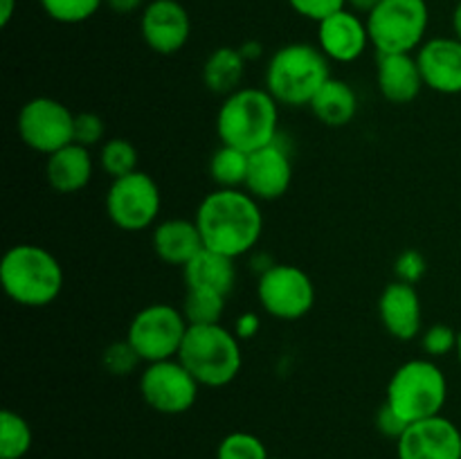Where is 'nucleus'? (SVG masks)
<instances>
[{
  "label": "nucleus",
  "mask_w": 461,
  "mask_h": 459,
  "mask_svg": "<svg viewBox=\"0 0 461 459\" xmlns=\"http://www.w3.org/2000/svg\"><path fill=\"white\" fill-rule=\"evenodd\" d=\"M378 318L383 327L396 340H412L419 336L423 322L421 297H419L414 284L392 282L383 288L378 297Z\"/></svg>",
  "instance_id": "18"
},
{
  "label": "nucleus",
  "mask_w": 461,
  "mask_h": 459,
  "mask_svg": "<svg viewBox=\"0 0 461 459\" xmlns=\"http://www.w3.org/2000/svg\"><path fill=\"white\" fill-rule=\"evenodd\" d=\"M115 14H133L142 7L144 0H104Z\"/></svg>",
  "instance_id": "38"
},
{
  "label": "nucleus",
  "mask_w": 461,
  "mask_h": 459,
  "mask_svg": "<svg viewBox=\"0 0 461 459\" xmlns=\"http://www.w3.org/2000/svg\"><path fill=\"white\" fill-rule=\"evenodd\" d=\"M293 180V162L282 140L266 144L250 153L248 160L246 192L257 201H277L288 192Z\"/></svg>",
  "instance_id": "15"
},
{
  "label": "nucleus",
  "mask_w": 461,
  "mask_h": 459,
  "mask_svg": "<svg viewBox=\"0 0 461 459\" xmlns=\"http://www.w3.org/2000/svg\"><path fill=\"white\" fill-rule=\"evenodd\" d=\"M457 338L459 333H455V328L448 327V324H432L423 333L421 346L428 358H444L450 351L457 349Z\"/></svg>",
  "instance_id": "32"
},
{
  "label": "nucleus",
  "mask_w": 461,
  "mask_h": 459,
  "mask_svg": "<svg viewBox=\"0 0 461 459\" xmlns=\"http://www.w3.org/2000/svg\"><path fill=\"white\" fill-rule=\"evenodd\" d=\"M97 160L104 174L111 176V180L122 178L138 171V148L131 140L111 138L102 144Z\"/></svg>",
  "instance_id": "28"
},
{
  "label": "nucleus",
  "mask_w": 461,
  "mask_h": 459,
  "mask_svg": "<svg viewBox=\"0 0 461 459\" xmlns=\"http://www.w3.org/2000/svg\"><path fill=\"white\" fill-rule=\"evenodd\" d=\"M259 328L261 322L255 313L239 315L237 324H234V333H237L239 340H250V338H255L259 333Z\"/></svg>",
  "instance_id": "37"
},
{
  "label": "nucleus",
  "mask_w": 461,
  "mask_h": 459,
  "mask_svg": "<svg viewBox=\"0 0 461 459\" xmlns=\"http://www.w3.org/2000/svg\"><path fill=\"white\" fill-rule=\"evenodd\" d=\"M95 162L90 148L72 142L45 160V180L59 194H77L93 180Z\"/></svg>",
  "instance_id": "21"
},
{
  "label": "nucleus",
  "mask_w": 461,
  "mask_h": 459,
  "mask_svg": "<svg viewBox=\"0 0 461 459\" xmlns=\"http://www.w3.org/2000/svg\"><path fill=\"white\" fill-rule=\"evenodd\" d=\"M151 246L158 259L180 268H185L205 248L196 220L187 219H167L158 223L151 234Z\"/></svg>",
  "instance_id": "20"
},
{
  "label": "nucleus",
  "mask_w": 461,
  "mask_h": 459,
  "mask_svg": "<svg viewBox=\"0 0 461 459\" xmlns=\"http://www.w3.org/2000/svg\"><path fill=\"white\" fill-rule=\"evenodd\" d=\"M196 378L178 358L149 363L140 376V394L144 403L160 414H183L194 408L198 399Z\"/></svg>",
  "instance_id": "12"
},
{
  "label": "nucleus",
  "mask_w": 461,
  "mask_h": 459,
  "mask_svg": "<svg viewBox=\"0 0 461 459\" xmlns=\"http://www.w3.org/2000/svg\"><path fill=\"white\" fill-rule=\"evenodd\" d=\"M369 40L367 21L351 9H340L318 22V48L329 61L354 63L365 54Z\"/></svg>",
  "instance_id": "16"
},
{
  "label": "nucleus",
  "mask_w": 461,
  "mask_h": 459,
  "mask_svg": "<svg viewBox=\"0 0 461 459\" xmlns=\"http://www.w3.org/2000/svg\"><path fill=\"white\" fill-rule=\"evenodd\" d=\"M0 284L18 306L43 309L61 295L63 268L48 248L18 243L3 255Z\"/></svg>",
  "instance_id": "2"
},
{
  "label": "nucleus",
  "mask_w": 461,
  "mask_h": 459,
  "mask_svg": "<svg viewBox=\"0 0 461 459\" xmlns=\"http://www.w3.org/2000/svg\"><path fill=\"white\" fill-rule=\"evenodd\" d=\"M187 328L189 322L178 306L156 302L133 315L126 340L133 345L144 364L160 363V360L178 358Z\"/></svg>",
  "instance_id": "8"
},
{
  "label": "nucleus",
  "mask_w": 461,
  "mask_h": 459,
  "mask_svg": "<svg viewBox=\"0 0 461 459\" xmlns=\"http://www.w3.org/2000/svg\"><path fill=\"white\" fill-rule=\"evenodd\" d=\"M32 428L14 410L0 412V459H23L32 448Z\"/></svg>",
  "instance_id": "27"
},
{
  "label": "nucleus",
  "mask_w": 461,
  "mask_h": 459,
  "mask_svg": "<svg viewBox=\"0 0 461 459\" xmlns=\"http://www.w3.org/2000/svg\"><path fill=\"white\" fill-rule=\"evenodd\" d=\"M309 108L324 126L340 129V126L349 124L356 117V112H358V94H356V90L347 81L331 76L315 93Z\"/></svg>",
  "instance_id": "23"
},
{
  "label": "nucleus",
  "mask_w": 461,
  "mask_h": 459,
  "mask_svg": "<svg viewBox=\"0 0 461 459\" xmlns=\"http://www.w3.org/2000/svg\"><path fill=\"white\" fill-rule=\"evenodd\" d=\"M102 363L104 369H106L108 374H113V376H126V374L138 369L142 358H140L138 351L133 349V345L124 338V340H117L106 346V351H104L102 356Z\"/></svg>",
  "instance_id": "31"
},
{
  "label": "nucleus",
  "mask_w": 461,
  "mask_h": 459,
  "mask_svg": "<svg viewBox=\"0 0 461 459\" xmlns=\"http://www.w3.org/2000/svg\"><path fill=\"white\" fill-rule=\"evenodd\" d=\"M178 360L201 387H225L241 372V340L223 324L189 327Z\"/></svg>",
  "instance_id": "5"
},
{
  "label": "nucleus",
  "mask_w": 461,
  "mask_h": 459,
  "mask_svg": "<svg viewBox=\"0 0 461 459\" xmlns=\"http://www.w3.org/2000/svg\"><path fill=\"white\" fill-rule=\"evenodd\" d=\"M194 220L203 246L232 259L250 252L264 230L259 201L246 189H214L201 201Z\"/></svg>",
  "instance_id": "1"
},
{
  "label": "nucleus",
  "mask_w": 461,
  "mask_h": 459,
  "mask_svg": "<svg viewBox=\"0 0 461 459\" xmlns=\"http://www.w3.org/2000/svg\"><path fill=\"white\" fill-rule=\"evenodd\" d=\"M408 426L410 423L405 421V418H401L399 414H396L387 403H383L381 410L376 412V428L381 435L387 436V439L399 441L401 435L408 430Z\"/></svg>",
  "instance_id": "36"
},
{
  "label": "nucleus",
  "mask_w": 461,
  "mask_h": 459,
  "mask_svg": "<svg viewBox=\"0 0 461 459\" xmlns=\"http://www.w3.org/2000/svg\"><path fill=\"white\" fill-rule=\"evenodd\" d=\"M246 57L239 48H219L207 57L205 66H203V81H205L207 90L214 94H228L237 93L241 88L243 75H246Z\"/></svg>",
  "instance_id": "24"
},
{
  "label": "nucleus",
  "mask_w": 461,
  "mask_h": 459,
  "mask_svg": "<svg viewBox=\"0 0 461 459\" xmlns=\"http://www.w3.org/2000/svg\"><path fill=\"white\" fill-rule=\"evenodd\" d=\"M378 4H381V0H347V9L356 14H365V16H369Z\"/></svg>",
  "instance_id": "39"
},
{
  "label": "nucleus",
  "mask_w": 461,
  "mask_h": 459,
  "mask_svg": "<svg viewBox=\"0 0 461 459\" xmlns=\"http://www.w3.org/2000/svg\"><path fill=\"white\" fill-rule=\"evenodd\" d=\"M423 84L441 94L461 93V40L437 36L426 40L417 52Z\"/></svg>",
  "instance_id": "17"
},
{
  "label": "nucleus",
  "mask_w": 461,
  "mask_h": 459,
  "mask_svg": "<svg viewBox=\"0 0 461 459\" xmlns=\"http://www.w3.org/2000/svg\"><path fill=\"white\" fill-rule=\"evenodd\" d=\"M331 79L329 58L318 45L288 43L270 57L266 90L277 104L291 108L309 106L320 88Z\"/></svg>",
  "instance_id": "4"
},
{
  "label": "nucleus",
  "mask_w": 461,
  "mask_h": 459,
  "mask_svg": "<svg viewBox=\"0 0 461 459\" xmlns=\"http://www.w3.org/2000/svg\"><path fill=\"white\" fill-rule=\"evenodd\" d=\"M293 9H295L300 16L309 18V21H324L331 14L340 12L347 7V0H288Z\"/></svg>",
  "instance_id": "35"
},
{
  "label": "nucleus",
  "mask_w": 461,
  "mask_h": 459,
  "mask_svg": "<svg viewBox=\"0 0 461 459\" xmlns=\"http://www.w3.org/2000/svg\"><path fill=\"white\" fill-rule=\"evenodd\" d=\"M216 459H270L264 441L252 432H230L216 448Z\"/></svg>",
  "instance_id": "29"
},
{
  "label": "nucleus",
  "mask_w": 461,
  "mask_h": 459,
  "mask_svg": "<svg viewBox=\"0 0 461 459\" xmlns=\"http://www.w3.org/2000/svg\"><path fill=\"white\" fill-rule=\"evenodd\" d=\"M140 32L153 52L169 57L187 45L192 21L178 0H151L140 18Z\"/></svg>",
  "instance_id": "14"
},
{
  "label": "nucleus",
  "mask_w": 461,
  "mask_h": 459,
  "mask_svg": "<svg viewBox=\"0 0 461 459\" xmlns=\"http://www.w3.org/2000/svg\"><path fill=\"white\" fill-rule=\"evenodd\" d=\"M16 14V0H0V25L7 27Z\"/></svg>",
  "instance_id": "40"
},
{
  "label": "nucleus",
  "mask_w": 461,
  "mask_h": 459,
  "mask_svg": "<svg viewBox=\"0 0 461 459\" xmlns=\"http://www.w3.org/2000/svg\"><path fill=\"white\" fill-rule=\"evenodd\" d=\"M376 84L383 97L392 104L414 102L423 90V75L412 52L378 54Z\"/></svg>",
  "instance_id": "19"
},
{
  "label": "nucleus",
  "mask_w": 461,
  "mask_h": 459,
  "mask_svg": "<svg viewBox=\"0 0 461 459\" xmlns=\"http://www.w3.org/2000/svg\"><path fill=\"white\" fill-rule=\"evenodd\" d=\"M426 256L421 255L419 250H403L399 256H396L394 261V273H396V279L399 282H405V284H417L419 279L426 274Z\"/></svg>",
  "instance_id": "34"
},
{
  "label": "nucleus",
  "mask_w": 461,
  "mask_h": 459,
  "mask_svg": "<svg viewBox=\"0 0 461 459\" xmlns=\"http://www.w3.org/2000/svg\"><path fill=\"white\" fill-rule=\"evenodd\" d=\"M261 309L277 320H300L313 309L315 286L300 266L270 264L257 284Z\"/></svg>",
  "instance_id": "11"
},
{
  "label": "nucleus",
  "mask_w": 461,
  "mask_h": 459,
  "mask_svg": "<svg viewBox=\"0 0 461 459\" xmlns=\"http://www.w3.org/2000/svg\"><path fill=\"white\" fill-rule=\"evenodd\" d=\"M241 50V54L246 57V61H250V58H257L261 54V45L259 43H246Z\"/></svg>",
  "instance_id": "41"
},
{
  "label": "nucleus",
  "mask_w": 461,
  "mask_h": 459,
  "mask_svg": "<svg viewBox=\"0 0 461 459\" xmlns=\"http://www.w3.org/2000/svg\"><path fill=\"white\" fill-rule=\"evenodd\" d=\"M457 358H459V363H461V331H459V338H457Z\"/></svg>",
  "instance_id": "43"
},
{
  "label": "nucleus",
  "mask_w": 461,
  "mask_h": 459,
  "mask_svg": "<svg viewBox=\"0 0 461 459\" xmlns=\"http://www.w3.org/2000/svg\"><path fill=\"white\" fill-rule=\"evenodd\" d=\"M16 129L32 151L52 156L75 142V112L54 97H34L23 104Z\"/></svg>",
  "instance_id": "10"
},
{
  "label": "nucleus",
  "mask_w": 461,
  "mask_h": 459,
  "mask_svg": "<svg viewBox=\"0 0 461 459\" xmlns=\"http://www.w3.org/2000/svg\"><path fill=\"white\" fill-rule=\"evenodd\" d=\"M102 3L104 0H41V7L52 21L75 25L93 18Z\"/></svg>",
  "instance_id": "30"
},
{
  "label": "nucleus",
  "mask_w": 461,
  "mask_h": 459,
  "mask_svg": "<svg viewBox=\"0 0 461 459\" xmlns=\"http://www.w3.org/2000/svg\"><path fill=\"white\" fill-rule=\"evenodd\" d=\"M248 160H250V153L221 144L210 158V178L214 180L216 189L246 187Z\"/></svg>",
  "instance_id": "25"
},
{
  "label": "nucleus",
  "mask_w": 461,
  "mask_h": 459,
  "mask_svg": "<svg viewBox=\"0 0 461 459\" xmlns=\"http://www.w3.org/2000/svg\"><path fill=\"white\" fill-rule=\"evenodd\" d=\"M448 396V381L432 358L408 360L392 374L385 403L408 423L441 414Z\"/></svg>",
  "instance_id": "6"
},
{
  "label": "nucleus",
  "mask_w": 461,
  "mask_h": 459,
  "mask_svg": "<svg viewBox=\"0 0 461 459\" xmlns=\"http://www.w3.org/2000/svg\"><path fill=\"white\" fill-rule=\"evenodd\" d=\"M225 300L216 291L207 288H187V295L183 302V315L189 327H201V324H221L225 313Z\"/></svg>",
  "instance_id": "26"
},
{
  "label": "nucleus",
  "mask_w": 461,
  "mask_h": 459,
  "mask_svg": "<svg viewBox=\"0 0 461 459\" xmlns=\"http://www.w3.org/2000/svg\"><path fill=\"white\" fill-rule=\"evenodd\" d=\"M365 21L378 54H403L423 45L430 12L426 0H381Z\"/></svg>",
  "instance_id": "7"
},
{
  "label": "nucleus",
  "mask_w": 461,
  "mask_h": 459,
  "mask_svg": "<svg viewBox=\"0 0 461 459\" xmlns=\"http://www.w3.org/2000/svg\"><path fill=\"white\" fill-rule=\"evenodd\" d=\"M187 288H207L228 297L237 282V268L232 256L203 248L192 261L183 268Z\"/></svg>",
  "instance_id": "22"
},
{
  "label": "nucleus",
  "mask_w": 461,
  "mask_h": 459,
  "mask_svg": "<svg viewBox=\"0 0 461 459\" xmlns=\"http://www.w3.org/2000/svg\"><path fill=\"white\" fill-rule=\"evenodd\" d=\"M396 453L399 459H461V432L441 414L421 418L401 435Z\"/></svg>",
  "instance_id": "13"
},
{
  "label": "nucleus",
  "mask_w": 461,
  "mask_h": 459,
  "mask_svg": "<svg viewBox=\"0 0 461 459\" xmlns=\"http://www.w3.org/2000/svg\"><path fill=\"white\" fill-rule=\"evenodd\" d=\"M453 30H455V39L461 40V0L453 12Z\"/></svg>",
  "instance_id": "42"
},
{
  "label": "nucleus",
  "mask_w": 461,
  "mask_h": 459,
  "mask_svg": "<svg viewBox=\"0 0 461 459\" xmlns=\"http://www.w3.org/2000/svg\"><path fill=\"white\" fill-rule=\"evenodd\" d=\"M221 144L252 153L279 138V104L266 88H239L216 112Z\"/></svg>",
  "instance_id": "3"
},
{
  "label": "nucleus",
  "mask_w": 461,
  "mask_h": 459,
  "mask_svg": "<svg viewBox=\"0 0 461 459\" xmlns=\"http://www.w3.org/2000/svg\"><path fill=\"white\" fill-rule=\"evenodd\" d=\"M106 135V124H104L102 117L97 112H77L75 115V142L81 144L86 148H93L97 144H104Z\"/></svg>",
  "instance_id": "33"
},
{
  "label": "nucleus",
  "mask_w": 461,
  "mask_h": 459,
  "mask_svg": "<svg viewBox=\"0 0 461 459\" xmlns=\"http://www.w3.org/2000/svg\"><path fill=\"white\" fill-rule=\"evenodd\" d=\"M162 207L160 187L144 171L111 180L106 194V214L113 225L124 232H140L151 228Z\"/></svg>",
  "instance_id": "9"
}]
</instances>
